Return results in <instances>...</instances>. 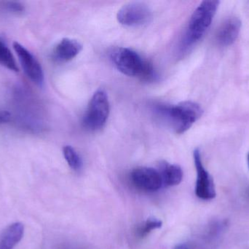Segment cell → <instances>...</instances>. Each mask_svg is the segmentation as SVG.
<instances>
[{
	"label": "cell",
	"instance_id": "ba28073f",
	"mask_svg": "<svg viewBox=\"0 0 249 249\" xmlns=\"http://www.w3.org/2000/svg\"><path fill=\"white\" fill-rule=\"evenodd\" d=\"M133 185L146 192H154L162 187V179L158 170L147 167L136 168L130 173Z\"/></svg>",
	"mask_w": 249,
	"mask_h": 249
},
{
	"label": "cell",
	"instance_id": "4fadbf2b",
	"mask_svg": "<svg viewBox=\"0 0 249 249\" xmlns=\"http://www.w3.org/2000/svg\"><path fill=\"white\" fill-rule=\"evenodd\" d=\"M0 64L12 71H19L13 54L1 39H0Z\"/></svg>",
	"mask_w": 249,
	"mask_h": 249
},
{
	"label": "cell",
	"instance_id": "9c48e42d",
	"mask_svg": "<svg viewBox=\"0 0 249 249\" xmlns=\"http://www.w3.org/2000/svg\"><path fill=\"white\" fill-rule=\"evenodd\" d=\"M241 26L242 23L238 17H231L226 19L216 32V42L222 46L232 45L238 38Z\"/></svg>",
	"mask_w": 249,
	"mask_h": 249
},
{
	"label": "cell",
	"instance_id": "52a82bcc",
	"mask_svg": "<svg viewBox=\"0 0 249 249\" xmlns=\"http://www.w3.org/2000/svg\"><path fill=\"white\" fill-rule=\"evenodd\" d=\"M13 48L27 77L37 86H42L45 80V76L43 69L39 61L30 51L18 42H15Z\"/></svg>",
	"mask_w": 249,
	"mask_h": 249
},
{
	"label": "cell",
	"instance_id": "5bb4252c",
	"mask_svg": "<svg viewBox=\"0 0 249 249\" xmlns=\"http://www.w3.org/2000/svg\"><path fill=\"white\" fill-rule=\"evenodd\" d=\"M64 158L69 166L75 171H79L83 168V161L77 151L71 146H64L63 149Z\"/></svg>",
	"mask_w": 249,
	"mask_h": 249
},
{
	"label": "cell",
	"instance_id": "7c38bea8",
	"mask_svg": "<svg viewBox=\"0 0 249 249\" xmlns=\"http://www.w3.org/2000/svg\"><path fill=\"white\" fill-rule=\"evenodd\" d=\"M24 227L20 222L12 224L0 235V249H13L21 241Z\"/></svg>",
	"mask_w": 249,
	"mask_h": 249
},
{
	"label": "cell",
	"instance_id": "8fae6325",
	"mask_svg": "<svg viewBox=\"0 0 249 249\" xmlns=\"http://www.w3.org/2000/svg\"><path fill=\"white\" fill-rule=\"evenodd\" d=\"M158 171L162 179V187L177 186L182 181L183 171L178 165L162 162L160 163Z\"/></svg>",
	"mask_w": 249,
	"mask_h": 249
},
{
	"label": "cell",
	"instance_id": "277c9868",
	"mask_svg": "<svg viewBox=\"0 0 249 249\" xmlns=\"http://www.w3.org/2000/svg\"><path fill=\"white\" fill-rule=\"evenodd\" d=\"M110 111L109 97L103 89L96 91L83 118V127L89 131H98L106 124Z\"/></svg>",
	"mask_w": 249,
	"mask_h": 249
},
{
	"label": "cell",
	"instance_id": "5b68a950",
	"mask_svg": "<svg viewBox=\"0 0 249 249\" xmlns=\"http://www.w3.org/2000/svg\"><path fill=\"white\" fill-rule=\"evenodd\" d=\"M150 7L142 1H131L123 6L118 12L117 19L125 26L136 27L147 24L152 20Z\"/></svg>",
	"mask_w": 249,
	"mask_h": 249
},
{
	"label": "cell",
	"instance_id": "7a4b0ae2",
	"mask_svg": "<svg viewBox=\"0 0 249 249\" xmlns=\"http://www.w3.org/2000/svg\"><path fill=\"white\" fill-rule=\"evenodd\" d=\"M111 59L115 67L126 76L138 77L145 81L155 80L156 77L152 64L130 48H117L111 54Z\"/></svg>",
	"mask_w": 249,
	"mask_h": 249
},
{
	"label": "cell",
	"instance_id": "2e32d148",
	"mask_svg": "<svg viewBox=\"0 0 249 249\" xmlns=\"http://www.w3.org/2000/svg\"><path fill=\"white\" fill-rule=\"evenodd\" d=\"M2 7L12 13H20L24 11V7L18 1H3Z\"/></svg>",
	"mask_w": 249,
	"mask_h": 249
},
{
	"label": "cell",
	"instance_id": "8992f818",
	"mask_svg": "<svg viewBox=\"0 0 249 249\" xmlns=\"http://www.w3.org/2000/svg\"><path fill=\"white\" fill-rule=\"evenodd\" d=\"M195 165L197 171V181L196 185V194L203 200H210L216 197V190L213 178L205 169L202 162L201 153L199 149L193 152Z\"/></svg>",
	"mask_w": 249,
	"mask_h": 249
},
{
	"label": "cell",
	"instance_id": "e0dca14e",
	"mask_svg": "<svg viewBox=\"0 0 249 249\" xmlns=\"http://www.w3.org/2000/svg\"><path fill=\"white\" fill-rule=\"evenodd\" d=\"M11 115L6 111H0V124H6L10 121Z\"/></svg>",
	"mask_w": 249,
	"mask_h": 249
},
{
	"label": "cell",
	"instance_id": "ac0fdd59",
	"mask_svg": "<svg viewBox=\"0 0 249 249\" xmlns=\"http://www.w3.org/2000/svg\"><path fill=\"white\" fill-rule=\"evenodd\" d=\"M174 249H189L187 245L185 244H178Z\"/></svg>",
	"mask_w": 249,
	"mask_h": 249
},
{
	"label": "cell",
	"instance_id": "d6986e66",
	"mask_svg": "<svg viewBox=\"0 0 249 249\" xmlns=\"http://www.w3.org/2000/svg\"><path fill=\"white\" fill-rule=\"evenodd\" d=\"M248 162H249V154L248 156Z\"/></svg>",
	"mask_w": 249,
	"mask_h": 249
},
{
	"label": "cell",
	"instance_id": "3957f363",
	"mask_svg": "<svg viewBox=\"0 0 249 249\" xmlns=\"http://www.w3.org/2000/svg\"><path fill=\"white\" fill-rule=\"evenodd\" d=\"M219 4L220 1L217 0H206L199 4L189 21L184 37V48H190L189 46L201 39L210 27Z\"/></svg>",
	"mask_w": 249,
	"mask_h": 249
},
{
	"label": "cell",
	"instance_id": "30bf717a",
	"mask_svg": "<svg viewBox=\"0 0 249 249\" xmlns=\"http://www.w3.org/2000/svg\"><path fill=\"white\" fill-rule=\"evenodd\" d=\"M83 49V45L77 39L64 38L54 48L52 57L57 62H67L75 58Z\"/></svg>",
	"mask_w": 249,
	"mask_h": 249
},
{
	"label": "cell",
	"instance_id": "9a60e30c",
	"mask_svg": "<svg viewBox=\"0 0 249 249\" xmlns=\"http://www.w3.org/2000/svg\"><path fill=\"white\" fill-rule=\"evenodd\" d=\"M162 222L159 219H149L143 222L137 230L138 235L140 238H143L149 235L151 232L155 230L159 229L162 227Z\"/></svg>",
	"mask_w": 249,
	"mask_h": 249
},
{
	"label": "cell",
	"instance_id": "6da1fadb",
	"mask_svg": "<svg viewBox=\"0 0 249 249\" xmlns=\"http://www.w3.org/2000/svg\"><path fill=\"white\" fill-rule=\"evenodd\" d=\"M157 112L177 134H183L202 116L203 111L199 104L184 101L173 106L158 105Z\"/></svg>",
	"mask_w": 249,
	"mask_h": 249
}]
</instances>
